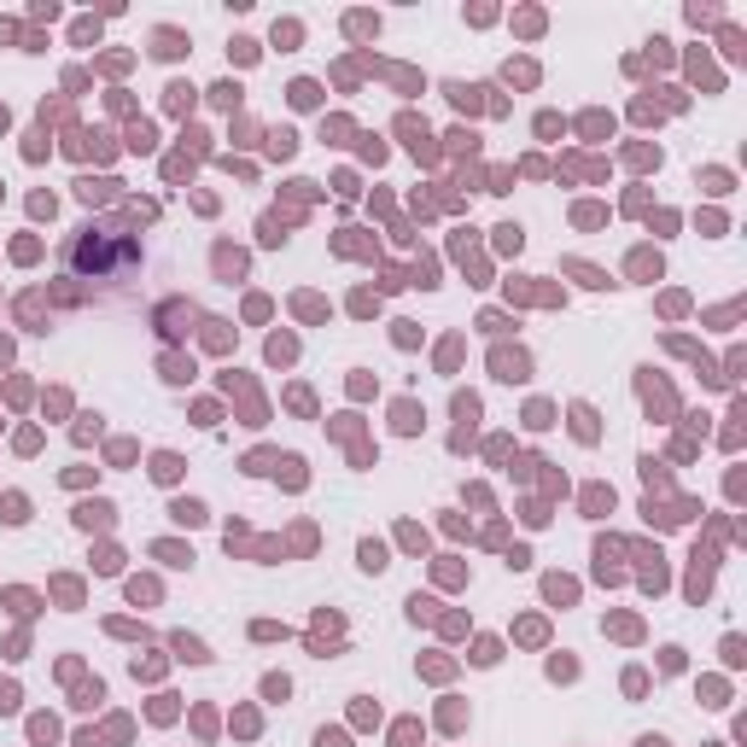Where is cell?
I'll return each instance as SVG.
<instances>
[{"instance_id":"1","label":"cell","mask_w":747,"mask_h":747,"mask_svg":"<svg viewBox=\"0 0 747 747\" xmlns=\"http://www.w3.org/2000/svg\"><path fill=\"white\" fill-rule=\"evenodd\" d=\"M175 520L193 525V520H205V508H198V502H175Z\"/></svg>"},{"instance_id":"2","label":"cell","mask_w":747,"mask_h":747,"mask_svg":"<svg viewBox=\"0 0 747 747\" xmlns=\"http://www.w3.org/2000/svg\"><path fill=\"white\" fill-rule=\"evenodd\" d=\"M12 701H18V689H12V683H0V712H6Z\"/></svg>"}]
</instances>
